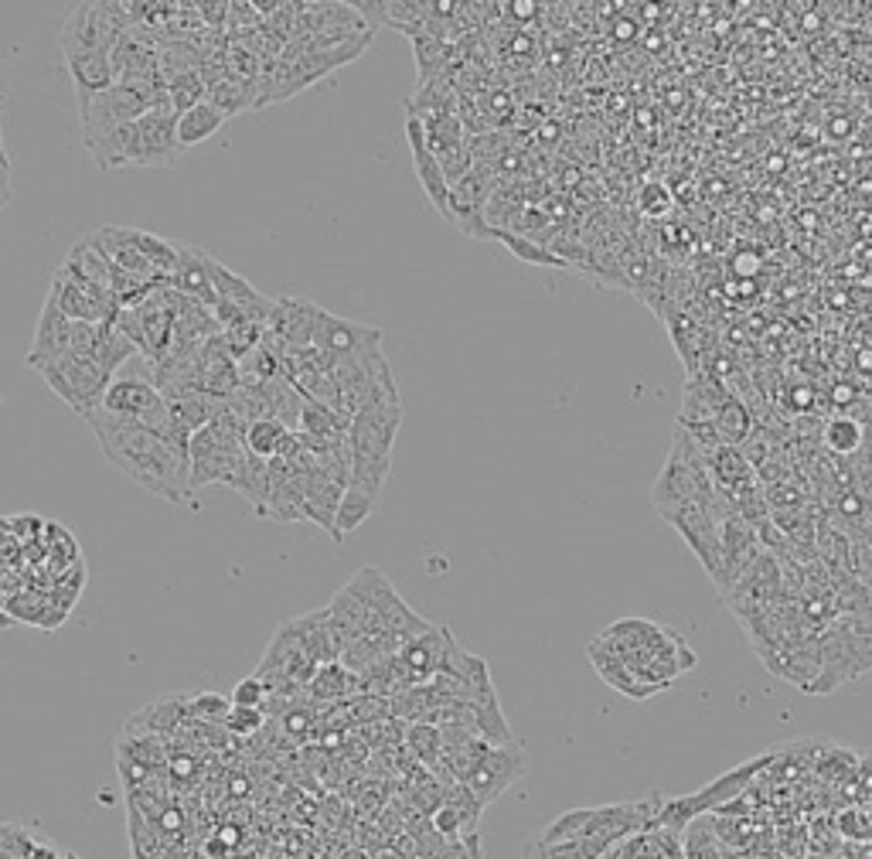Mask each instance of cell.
Wrapping results in <instances>:
<instances>
[{
	"instance_id": "30",
	"label": "cell",
	"mask_w": 872,
	"mask_h": 859,
	"mask_svg": "<svg viewBox=\"0 0 872 859\" xmlns=\"http://www.w3.org/2000/svg\"><path fill=\"white\" fill-rule=\"evenodd\" d=\"M348 430H351V420L348 416H341L338 410H328V406H317V403H307L304 400L300 434L338 441V437H348Z\"/></svg>"
},
{
	"instance_id": "28",
	"label": "cell",
	"mask_w": 872,
	"mask_h": 859,
	"mask_svg": "<svg viewBox=\"0 0 872 859\" xmlns=\"http://www.w3.org/2000/svg\"><path fill=\"white\" fill-rule=\"evenodd\" d=\"M266 389V400H269V420L284 423L287 430H300V416H304V396L294 389L290 379H273V382H263Z\"/></svg>"
},
{
	"instance_id": "9",
	"label": "cell",
	"mask_w": 872,
	"mask_h": 859,
	"mask_svg": "<svg viewBox=\"0 0 872 859\" xmlns=\"http://www.w3.org/2000/svg\"><path fill=\"white\" fill-rule=\"evenodd\" d=\"M137 137V168H168L178 161V113L171 103H161L134 124Z\"/></svg>"
},
{
	"instance_id": "49",
	"label": "cell",
	"mask_w": 872,
	"mask_h": 859,
	"mask_svg": "<svg viewBox=\"0 0 872 859\" xmlns=\"http://www.w3.org/2000/svg\"><path fill=\"white\" fill-rule=\"evenodd\" d=\"M222 839L225 842H235V839H240V833H235V829H222Z\"/></svg>"
},
{
	"instance_id": "8",
	"label": "cell",
	"mask_w": 872,
	"mask_h": 859,
	"mask_svg": "<svg viewBox=\"0 0 872 859\" xmlns=\"http://www.w3.org/2000/svg\"><path fill=\"white\" fill-rule=\"evenodd\" d=\"M780 597H787L784 594L780 560L774 553H761V560L743 573V580L736 583V587L723 601L730 604V611L736 614V621H746V617L761 614L764 607H770Z\"/></svg>"
},
{
	"instance_id": "10",
	"label": "cell",
	"mask_w": 872,
	"mask_h": 859,
	"mask_svg": "<svg viewBox=\"0 0 872 859\" xmlns=\"http://www.w3.org/2000/svg\"><path fill=\"white\" fill-rule=\"evenodd\" d=\"M321 310H325L321 304H313L307 297H294V294L273 297V310H269L266 331L273 338H280L284 344H290V348H307V344H313L317 321H321Z\"/></svg>"
},
{
	"instance_id": "20",
	"label": "cell",
	"mask_w": 872,
	"mask_h": 859,
	"mask_svg": "<svg viewBox=\"0 0 872 859\" xmlns=\"http://www.w3.org/2000/svg\"><path fill=\"white\" fill-rule=\"evenodd\" d=\"M586 651H589V661H593V669H597V676H600L610 689H617L620 696H630V699H648V696H655L648 686L638 682V676H634V672L627 669V661H624L620 655H614L610 648H604L597 638H593V641L586 645Z\"/></svg>"
},
{
	"instance_id": "7",
	"label": "cell",
	"mask_w": 872,
	"mask_h": 859,
	"mask_svg": "<svg viewBox=\"0 0 872 859\" xmlns=\"http://www.w3.org/2000/svg\"><path fill=\"white\" fill-rule=\"evenodd\" d=\"M382 328L351 321L341 315H331V310H321V321H317V335H313V348H321L325 356L338 365L344 359H362L372 356V351H382Z\"/></svg>"
},
{
	"instance_id": "19",
	"label": "cell",
	"mask_w": 872,
	"mask_h": 859,
	"mask_svg": "<svg viewBox=\"0 0 872 859\" xmlns=\"http://www.w3.org/2000/svg\"><path fill=\"white\" fill-rule=\"evenodd\" d=\"M348 488H341L338 481L325 478L321 471H310L304 475V519L321 526L325 532H331V539L338 542V532H334V516H338V505H341V495Z\"/></svg>"
},
{
	"instance_id": "44",
	"label": "cell",
	"mask_w": 872,
	"mask_h": 859,
	"mask_svg": "<svg viewBox=\"0 0 872 859\" xmlns=\"http://www.w3.org/2000/svg\"><path fill=\"white\" fill-rule=\"evenodd\" d=\"M171 767H174V774H178V777H188V774L194 771V761H188V757H174V761H171Z\"/></svg>"
},
{
	"instance_id": "27",
	"label": "cell",
	"mask_w": 872,
	"mask_h": 859,
	"mask_svg": "<svg viewBox=\"0 0 872 859\" xmlns=\"http://www.w3.org/2000/svg\"><path fill=\"white\" fill-rule=\"evenodd\" d=\"M259 99V83H246V79H235V75H225L222 83H215L209 89V103L225 116H240L243 109H253Z\"/></svg>"
},
{
	"instance_id": "32",
	"label": "cell",
	"mask_w": 872,
	"mask_h": 859,
	"mask_svg": "<svg viewBox=\"0 0 872 859\" xmlns=\"http://www.w3.org/2000/svg\"><path fill=\"white\" fill-rule=\"evenodd\" d=\"M354 686H362L359 676H351L341 661H328V666L317 669V676L310 682V692H313V699H341Z\"/></svg>"
},
{
	"instance_id": "14",
	"label": "cell",
	"mask_w": 872,
	"mask_h": 859,
	"mask_svg": "<svg viewBox=\"0 0 872 859\" xmlns=\"http://www.w3.org/2000/svg\"><path fill=\"white\" fill-rule=\"evenodd\" d=\"M65 68H68L72 89H75L78 116L89 109V103L99 93H106L109 86H116L113 52H72V55H65Z\"/></svg>"
},
{
	"instance_id": "23",
	"label": "cell",
	"mask_w": 872,
	"mask_h": 859,
	"mask_svg": "<svg viewBox=\"0 0 872 859\" xmlns=\"http://www.w3.org/2000/svg\"><path fill=\"white\" fill-rule=\"evenodd\" d=\"M709 467H712V481H716L723 491H740L753 481H761L757 467L746 457L743 447H720L709 454Z\"/></svg>"
},
{
	"instance_id": "33",
	"label": "cell",
	"mask_w": 872,
	"mask_h": 859,
	"mask_svg": "<svg viewBox=\"0 0 872 859\" xmlns=\"http://www.w3.org/2000/svg\"><path fill=\"white\" fill-rule=\"evenodd\" d=\"M287 434H290V430L284 423H276V420H256L246 430V450L256 454V457H263V460H273Z\"/></svg>"
},
{
	"instance_id": "47",
	"label": "cell",
	"mask_w": 872,
	"mask_h": 859,
	"mask_svg": "<svg viewBox=\"0 0 872 859\" xmlns=\"http://www.w3.org/2000/svg\"><path fill=\"white\" fill-rule=\"evenodd\" d=\"M11 199H14V191H0V209H8Z\"/></svg>"
},
{
	"instance_id": "35",
	"label": "cell",
	"mask_w": 872,
	"mask_h": 859,
	"mask_svg": "<svg viewBox=\"0 0 872 859\" xmlns=\"http://www.w3.org/2000/svg\"><path fill=\"white\" fill-rule=\"evenodd\" d=\"M228 410L240 413L246 423H256V420H269V400H266V389L259 382H243L235 393L225 400Z\"/></svg>"
},
{
	"instance_id": "38",
	"label": "cell",
	"mask_w": 872,
	"mask_h": 859,
	"mask_svg": "<svg viewBox=\"0 0 872 859\" xmlns=\"http://www.w3.org/2000/svg\"><path fill=\"white\" fill-rule=\"evenodd\" d=\"M491 240L504 243L514 256L525 259V263H539V266H563V259H560V256H552L545 246H535L532 240L514 236V232H508V229H491Z\"/></svg>"
},
{
	"instance_id": "1",
	"label": "cell",
	"mask_w": 872,
	"mask_h": 859,
	"mask_svg": "<svg viewBox=\"0 0 872 859\" xmlns=\"http://www.w3.org/2000/svg\"><path fill=\"white\" fill-rule=\"evenodd\" d=\"M86 426L103 450V457L120 471L124 478L137 481L143 491L164 498L171 505L191 498V457L168 447L161 437H153L147 426L127 416H113L103 406L86 416Z\"/></svg>"
},
{
	"instance_id": "37",
	"label": "cell",
	"mask_w": 872,
	"mask_h": 859,
	"mask_svg": "<svg viewBox=\"0 0 872 859\" xmlns=\"http://www.w3.org/2000/svg\"><path fill=\"white\" fill-rule=\"evenodd\" d=\"M188 713L194 723H209V727H225L232 713V699L222 692H198L188 699Z\"/></svg>"
},
{
	"instance_id": "40",
	"label": "cell",
	"mask_w": 872,
	"mask_h": 859,
	"mask_svg": "<svg viewBox=\"0 0 872 859\" xmlns=\"http://www.w3.org/2000/svg\"><path fill=\"white\" fill-rule=\"evenodd\" d=\"M266 723V710H249V707H232L228 720H225V733L228 736H256Z\"/></svg>"
},
{
	"instance_id": "21",
	"label": "cell",
	"mask_w": 872,
	"mask_h": 859,
	"mask_svg": "<svg viewBox=\"0 0 872 859\" xmlns=\"http://www.w3.org/2000/svg\"><path fill=\"white\" fill-rule=\"evenodd\" d=\"M59 269L68 273L72 280H86V284H96V287H109L113 284V266H109V259L99 253V246L89 236H83L78 243L68 246L65 263Z\"/></svg>"
},
{
	"instance_id": "26",
	"label": "cell",
	"mask_w": 872,
	"mask_h": 859,
	"mask_svg": "<svg viewBox=\"0 0 872 859\" xmlns=\"http://www.w3.org/2000/svg\"><path fill=\"white\" fill-rule=\"evenodd\" d=\"M821 444L831 457L849 460L865 447V426L855 416H831L821 430Z\"/></svg>"
},
{
	"instance_id": "50",
	"label": "cell",
	"mask_w": 872,
	"mask_h": 859,
	"mask_svg": "<svg viewBox=\"0 0 872 859\" xmlns=\"http://www.w3.org/2000/svg\"><path fill=\"white\" fill-rule=\"evenodd\" d=\"M4 607H8V597H4V591H0V611H4Z\"/></svg>"
},
{
	"instance_id": "11",
	"label": "cell",
	"mask_w": 872,
	"mask_h": 859,
	"mask_svg": "<svg viewBox=\"0 0 872 859\" xmlns=\"http://www.w3.org/2000/svg\"><path fill=\"white\" fill-rule=\"evenodd\" d=\"M72 351V321L62 315V307L55 304V297H45L42 315H38V328H34V341L24 356V365L42 372L49 365H55L59 359H65Z\"/></svg>"
},
{
	"instance_id": "45",
	"label": "cell",
	"mask_w": 872,
	"mask_h": 859,
	"mask_svg": "<svg viewBox=\"0 0 872 859\" xmlns=\"http://www.w3.org/2000/svg\"><path fill=\"white\" fill-rule=\"evenodd\" d=\"M634 31H638V24H634V21H620L617 24V38H634Z\"/></svg>"
},
{
	"instance_id": "46",
	"label": "cell",
	"mask_w": 872,
	"mask_h": 859,
	"mask_svg": "<svg viewBox=\"0 0 872 859\" xmlns=\"http://www.w3.org/2000/svg\"><path fill=\"white\" fill-rule=\"evenodd\" d=\"M852 396H855V393H852L849 385H839V389H836V400H839V403H849Z\"/></svg>"
},
{
	"instance_id": "16",
	"label": "cell",
	"mask_w": 872,
	"mask_h": 859,
	"mask_svg": "<svg viewBox=\"0 0 872 859\" xmlns=\"http://www.w3.org/2000/svg\"><path fill=\"white\" fill-rule=\"evenodd\" d=\"M215 294H219V304H228L232 310H240L243 318L259 321V325L269 321L273 297L259 294V290L243 277V273L228 269V266L219 263V259H215Z\"/></svg>"
},
{
	"instance_id": "42",
	"label": "cell",
	"mask_w": 872,
	"mask_h": 859,
	"mask_svg": "<svg viewBox=\"0 0 872 859\" xmlns=\"http://www.w3.org/2000/svg\"><path fill=\"white\" fill-rule=\"evenodd\" d=\"M198 18H202L205 28H225L228 24V0H209V4H194Z\"/></svg>"
},
{
	"instance_id": "41",
	"label": "cell",
	"mask_w": 872,
	"mask_h": 859,
	"mask_svg": "<svg viewBox=\"0 0 872 859\" xmlns=\"http://www.w3.org/2000/svg\"><path fill=\"white\" fill-rule=\"evenodd\" d=\"M671 209H676V202H671V194L661 184H645V191H641V212L648 219H664Z\"/></svg>"
},
{
	"instance_id": "4",
	"label": "cell",
	"mask_w": 872,
	"mask_h": 859,
	"mask_svg": "<svg viewBox=\"0 0 872 859\" xmlns=\"http://www.w3.org/2000/svg\"><path fill=\"white\" fill-rule=\"evenodd\" d=\"M52 393L75 413V416H89L103 406V396L113 382V375L99 365L96 356H83V351H68L65 359H59L55 365L38 372Z\"/></svg>"
},
{
	"instance_id": "12",
	"label": "cell",
	"mask_w": 872,
	"mask_h": 859,
	"mask_svg": "<svg viewBox=\"0 0 872 859\" xmlns=\"http://www.w3.org/2000/svg\"><path fill=\"white\" fill-rule=\"evenodd\" d=\"M406 137H410V150H413V168H416V178L426 191V199L433 202V209L444 215V222H450V181L436 161V153L426 147V137H423V120L419 116H406Z\"/></svg>"
},
{
	"instance_id": "15",
	"label": "cell",
	"mask_w": 872,
	"mask_h": 859,
	"mask_svg": "<svg viewBox=\"0 0 872 859\" xmlns=\"http://www.w3.org/2000/svg\"><path fill=\"white\" fill-rule=\"evenodd\" d=\"M168 287L184 294V297H194L209 307L219 304V294H215V256L198 250V246H181V256H178V266L168 277Z\"/></svg>"
},
{
	"instance_id": "13",
	"label": "cell",
	"mask_w": 872,
	"mask_h": 859,
	"mask_svg": "<svg viewBox=\"0 0 872 859\" xmlns=\"http://www.w3.org/2000/svg\"><path fill=\"white\" fill-rule=\"evenodd\" d=\"M86 236L99 246V253L109 259L113 269H127V273H137V277H150V280H161L153 273V266L147 263L143 250H140V229L134 225H99Z\"/></svg>"
},
{
	"instance_id": "24",
	"label": "cell",
	"mask_w": 872,
	"mask_h": 859,
	"mask_svg": "<svg viewBox=\"0 0 872 859\" xmlns=\"http://www.w3.org/2000/svg\"><path fill=\"white\" fill-rule=\"evenodd\" d=\"M89 153L99 171H120V168H137V137L134 124L116 127L113 134L99 137L89 144Z\"/></svg>"
},
{
	"instance_id": "36",
	"label": "cell",
	"mask_w": 872,
	"mask_h": 859,
	"mask_svg": "<svg viewBox=\"0 0 872 859\" xmlns=\"http://www.w3.org/2000/svg\"><path fill=\"white\" fill-rule=\"evenodd\" d=\"M168 99H171V106H174V113L181 116V113H188L191 106H198V103H205L209 99V86H205V79L198 72H184V75H178V79H171L168 86Z\"/></svg>"
},
{
	"instance_id": "3",
	"label": "cell",
	"mask_w": 872,
	"mask_h": 859,
	"mask_svg": "<svg viewBox=\"0 0 872 859\" xmlns=\"http://www.w3.org/2000/svg\"><path fill=\"white\" fill-rule=\"evenodd\" d=\"M168 99L164 86H150V83H116L106 93H99L89 109L78 116V127H83V144L89 147L93 140L113 134L116 127L137 124L140 116H147L150 109H157Z\"/></svg>"
},
{
	"instance_id": "5",
	"label": "cell",
	"mask_w": 872,
	"mask_h": 859,
	"mask_svg": "<svg viewBox=\"0 0 872 859\" xmlns=\"http://www.w3.org/2000/svg\"><path fill=\"white\" fill-rule=\"evenodd\" d=\"M671 529H676L685 545L695 553V560L702 563V570L709 573V580H720V566H723V550H720V522L712 519L705 501H682L671 505V509L658 512Z\"/></svg>"
},
{
	"instance_id": "17",
	"label": "cell",
	"mask_w": 872,
	"mask_h": 859,
	"mask_svg": "<svg viewBox=\"0 0 872 859\" xmlns=\"http://www.w3.org/2000/svg\"><path fill=\"white\" fill-rule=\"evenodd\" d=\"M481 812H485V805L470 795L467 785H450L444 805L433 815V826L447 839H474V829H478V823H481Z\"/></svg>"
},
{
	"instance_id": "18",
	"label": "cell",
	"mask_w": 872,
	"mask_h": 859,
	"mask_svg": "<svg viewBox=\"0 0 872 859\" xmlns=\"http://www.w3.org/2000/svg\"><path fill=\"white\" fill-rule=\"evenodd\" d=\"M770 761H774V757H753V761H746V764H740V767L720 774V777L712 781V785H705L702 792L689 795L695 815H712V812H720L723 805H730L733 798H743L746 785H749V781L757 777V771H764Z\"/></svg>"
},
{
	"instance_id": "25",
	"label": "cell",
	"mask_w": 872,
	"mask_h": 859,
	"mask_svg": "<svg viewBox=\"0 0 872 859\" xmlns=\"http://www.w3.org/2000/svg\"><path fill=\"white\" fill-rule=\"evenodd\" d=\"M222 127H225V116L209 99L198 103V106H191L188 113L178 116V147L181 150H191L198 144L212 140Z\"/></svg>"
},
{
	"instance_id": "39",
	"label": "cell",
	"mask_w": 872,
	"mask_h": 859,
	"mask_svg": "<svg viewBox=\"0 0 872 859\" xmlns=\"http://www.w3.org/2000/svg\"><path fill=\"white\" fill-rule=\"evenodd\" d=\"M266 699H269V689L259 676H246L235 682L232 689V707H249V710H266Z\"/></svg>"
},
{
	"instance_id": "31",
	"label": "cell",
	"mask_w": 872,
	"mask_h": 859,
	"mask_svg": "<svg viewBox=\"0 0 872 859\" xmlns=\"http://www.w3.org/2000/svg\"><path fill=\"white\" fill-rule=\"evenodd\" d=\"M682 856L685 859H723V846H720V833L716 826H705V815H699L692 826H685L682 833Z\"/></svg>"
},
{
	"instance_id": "48",
	"label": "cell",
	"mask_w": 872,
	"mask_h": 859,
	"mask_svg": "<svg viewBox=\"0 0 872 859\" xmlns=\"http://www.w3.org/2000/svg\"><path fill=\"white\" fill-rule=\"evenodd\" d=\"M859 365H862L865 372L872 369V351H862V362H859Z\"/></svg>"
},
{
	"instance_id": "34",
	"label": "cell",
	"mask_w": 872,
	"mask_h": 859,
	"mask_svg": "<svg viewBox=\"0 0 872 859\" xmlns=\"http://www.w3.org/2000/svg\"><path fill=\"white\" fill-rule=\"evenodd\" d=\"M410 751L416 754V761L423 764V767H436L440 764V757H444V730L440 727H433V723H416L413 730H410Z\"/></svg>"
},
{
	"instance_id": "6",
	"label": "cell",
	"mask_w": 872,
	"mask_h": 859,
	"mask_svg": "<svg viewBox=\"0 0 872 859\" xmlns=\"http://www.w3.org/2000/svg\"><path fill=\"white\" fill-rule=\"evenodd\" d=\"M532 771V757L529 751L514 740V744H501V747H488L485 757L474 764V771L467 774L464 785L470 788V795L478 798L485 808L491 802H498L514 781L525 777Z\"/></svg>"
},
{
	"instance_id": "43",
	"label": "cell",
	"mask_w": 872,
	"mask_h": 859,
	"mask_svg": "<svg viewBox=\"0 0 872 859\" xmlns=\"http://www.w3.org/2000/svg\"><path fill=\"white\" fill-rule=\"evenodd\" d=\"M508 8H511V18H519V21L539 18V4H529V0H519V4H508Z\"/></svg>"
},
{
	"instance_id": "51",
	"label": "cell",
	"mask_w": 872,
	"mask_h": 859,
	"mask_svg": "<svg viewBox=\"0 0 872 859\" xmlns=\"http://www.w3.org/2000/svg\"><path fill=\"white\" fill-rule=\"evenodd\" d=\"M525 859H535V856H525Z\"/></svg>"
},
{
	"instance_id": "29",
	"label": "cell",
	"mask_w": 872,
	"mask_h": 859,
	"mask_svg": "<svg viewBox=\"0 0 872 859\" xmlns=\"http://www.w3.org/2000/svg\"><path fill=\"white\" fill-rule=\"evenodd\" d=\"M375 509H379V501L372 498V495H365V491H354V488H348L344 495H341V505H338V516H334V532H338V542L348 535V532H354V529H362L372 516H375Z\"/></svg>"
},
{
	"instance_id": "22",
	"label": "cell",
	"mask_w": 872,
	"mask_h": 859,
	"mask_svg": "<svg viewBox=\"0 0 872 859\" xmlns=\"http://www.w3.org/2000/svg\"><path fill=\"white\" fill-rule=\"evenodd\" d=\"M232 491H240L259 519H269V491H273V481H269V460L256 457V454H246V464L240 467V475L228 481Z\"/></svg>"
},
{
	"instance_id": "52",
	"label": "cell",
	"mask_w": 872,
	"mask_h": 859,
	"mask_svg": "<svg viewBox=\"0 0 872 859\" xmlns=\"http://www.w3.org/2000/svg\"><path fill=\"white\" fill-rule=\"evenodd\" d=\"M0 99H4V96H0Z\"/></svg>"
},
{
	"instance_id": "2",
	"label": "cell",
	"mask_w": 872,
	"mask_h": 859,
	"mask_svg": "<svg viewBox=\"0 0 872 859\" xmlns=\"http://www.w3.org/2000/svg\"><path fill=\"white\" fill-rule=\"evenodd\" d=\"M716 491L720 488H716V481H712L709 454L685 434L682 426H676L668 457H664L661 471L651 485L655 512L671 509V505H682V501H709Z\"/></svg>"
}]
</instances>
